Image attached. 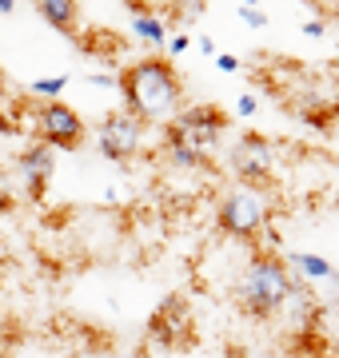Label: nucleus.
<instances>
[{
    "label": "nucleus",
    "instance_id": "nucleus-1",
    "mask_svg": "<svg viewBox=\"0 0 339 358\" xmlns=\"http://www.w3.org/2000/svg\"><path fill=\"white\" fill-rule=\"evenodd\" d=\"M116 88L124 96V112L136 115L144 128L148 124H168L184 108V80L172 60L164 56H144L136 64L120 68Z\"/></svg>",
    "mask_w": 339,
    "mask_h": 358
},
{
    "label": "nucleus",
    "instance_id": "nucleus-2",
    "mask_svg": "<svg viewBox=\"0 0 339 358\" xmlns=\"http://www.w3.org/2000/svg\"><path fill=\"white\" fill-rule=\"evenodd\" d=\"M296 291V279H291V271H287L284 255L279 251H256L248 259V267L240 271V279H235V307L244 310L248 319L256 322H268L275 319L284 303L291 299Z\"/></svg>",
    "mask_w": 339,
    "mask_h": 358
},
{
    "label": "nucleus",
    "instance_id": "nucleus-3",
    "mask_svg": "<svg viewBox=\"0 0 339 358\" xmlns=\"http://www.w3.org/2000/svg\"><path fill=\"white\" fill-rule=\"evenodd\" d=\"M228 131V115L216 103H192L180 108L164 124V152L176 167H208L216 155V143Z\"/></svg>",
    "mask_w": 339,
    "mask_h": 358
},
{
    "label": "nucleus",
    "instance_id": "nucleus-4",
    "mask_svg": "<svg viewBox=\"0 0 339 358\" xmlns=\"http://www.w3.org/2000/svg\"><path fill=\"white\" fill-rule=\"evenodd\" d=\"M275 96L287 100V108L312 128H331L339 120V80L307 72L296 60H279V84Z\"/></svg>",
    "mask_w": 339,
    "mask_h": 358
},
{
    "label": "nucleus",
    "instance_id": "nucleus-5",
    "mask_svg": "<svg viewBox=\"0 0 339 358\" xmlns=\"http://www.w3.org/2000/svg\"><path fill=\"white\" fill-rule=\"evenodd\" d=\"M272 192L268 187H251V183H235L228 187V195L216 207V227L228 235V239H240V243H260L263 231L272 227Z\"/></svg>",
    "mask_w": 339,
    "mask_h": 358
},
{
    "label": "nucleus",
    "instance_id": "nucleus-6",
    "mask_svg": "<svg viewBox=\"0 0 339 358\" xmlns=\"http://www.w3.org/2000/svg\"><path fill=\"white\" fill-rule=\"evenodd\" d=\"M32 131H36V143L53 148V152H76L88 136L80 112L68 108L64 100H40L32 108Z\"/></svg>",
    "mask_w": 339,
    "mask_h": 358
},
{
    "label": "nucleus",
    "instance_id": "nucleus-7",
    "mask_svg": "<svg viewBox=\"0 0 339 358\" xmlns=\"http://www.w3.org/2000/svg\"><path fill=\"white\" fill-rule=\"evenodd\" d=\"M235 183H251V187H272L275 179V143L260 131H244L228 152Z\"/></svg>",
    "mask_w": 339,
    "mask_h": 358
},
{
    "label": "nucleus",
    "instance_id": "nucleus-8",
    "mask_svg": "<svg viewBox=\"0 0 339 358\" xmlns=\"http://www.w3.org/2000/svg\"><path fill=\"white\" fill-rule=\"evenodd\" d=\"M96 148H100V155L112 159V164H128V159H136L140 148H144V124L136 115H128L124 108H120V112H108L104 120H100V128H96Z\"/></svg>",
    "mask_w": 339,
    "mask_h": 358
},
{
    "label": "nucleus",
    "instance_id": "nucleus-9",
    "mask_svg": "<svg viewBox=\"0 0 339 358\" xmlns=\"http://www.w3.org/2000/svg\"><path fill=\"white\" fill-rule=\"evenodd\" d=\"M148 334H152L164 350H180L184 343H192V307L184 303L180 294H172L168 303L152 315Z\"/></svg>",
    "mask_w": 339,
    "mask_h": 358
},
{
    "label": "nucleus",
    "instance_id": "nucleus-10",
    "mask_svg": "<svg viewBox=\"0 0 339 358\" xmlns=\"http://www.w3.org/2000/svg\"><path fill=\"white\" fill-rule=\"evenodd\" d=\"M53 167H56V155H53V148H44V143H28L25 152L16 155V171H20V179H25L32 203L44 199L48 179H53Z\"/></svg>",
    "mask_w": 339,
    "mask_h": 358
},
{
    "label": "nucleus",
    "instance_id": "nucleus-11",
    "mask_svg": "<svg viewBox=\"0 0 339 358\" xmlns=\"http://www.w3.org/2000/svg\"><path fill=\"white\" fill-rule=\"evenodd\" d=\"M284 263L291 271V279L303 282V287H315V282H339V271L327 263L324 255H312V251H284Z\"/></svg>",
    "mask_w": 339,
    "mask_h": 358
},
{
    "label": "nucleus",
    "instance_id": "nucleus-12",
    "mask_svg": "<svg viewBox=\"0 0 339 358\" xmlns=\"http://www.w3.org/2000/svg\"><path fill=\"white\" fill-rule=\"evenodd\" d=\"M40 20L64 36H80V0H36Z\"/></svg>",
    "mask_w": 339,
    "mask_h": 358
},
{
    "label": "nucleus",
    "instance_id": "nucleus-13",
    "mask_svg": "<svg viewBox=\"0 0 339 358\" xmlns=\"http://www.w3.org/2000/svg\"><path fill=\"white\" fill-rule=\"evenodd\" d=\"M132 32H136V40H144V44H152V48H164L168 44V20L156 13H144L136 16V24H132Z\"/></svg>",
    "mask_w": 339,
    "mask_h": 358
},
{
    "label": "nucleus",
    "instance_id": "nucleus-14",
    "mask_svg": "<svg viewBox=\"0 0 339 358\" xmlns=\"http://www.w3.org/2000/svg\"><path fill=\"white\" fill-rule=\"evenodd\" d=\"M204 8H208V0H172L168 20H176V24H192V20L204 16Z\"/></svg>",
    "mask_w": 339,
    "mask_h": 358
},
{
    "label": "nucleus",
    "instance_id": "nucleus-15",
    "mask_svg": "<svg viewBox=\"0 0 339 358\" xmlns=\"http://www.w3.org/2000/svg\"><path fill=\"white\" fill-rule=\"evenodd\" d=\"M64 84H68V76H44V80H32V84H28V96H32V100H60Z\"/></svg>",
    "mask_w": 339,
    "mask_h": 358
},
{
    "label": "nucleus",
    "instance_id": "nucleus-16",
    "mask_svg": "<svg viewBox=\"0 0 339 358\" xmlns=\"http://www.w3.org/2000/svg\"><path fill=\"white\" fill-rule=\"evenodd\" d=\"M240 20H244L248 28H263V24H268V16H263L260 8H244V4H240Z\"/></svg>",
    "mask_w": 339,
    "mask_h": 358
},
{
    "label": "nucleus",
    "instance_id": "nucleus-17",
    "mask_svg": "<svg viewBox=\"0 0 339 358\" xmlns=\"http://www.w3.org/2000/svg\"><path fill=\"white\" fill-rule=\"evenodd\" d=\"M13 187H8V179H4V171H0V215H8L13 211Z\"/></svg>",
    "mask_w": 339,
    "mask_h": 358
},
{
    "label": "nucleus",
    "instance_id": "nucleus-18",
    "mask_svg": "<svg viewBox=\"0 0 339 358\" xmlns=\"http://www.w3.org/2000/svg\"><path fill=\"white\" fill-rule=\"evenodd\" d=\"M216 68L232 76V72H240V56H232V52H220V56H216Z\"/></svg>",
    "mask_w": 339,
    "mask_h": 358
},
{
    "label": "nucleus",
    "instance_id": "nucleus-19",
    "mask_svg": "<svg viewBox=\"0 0 339 358\" xmlns=\"http://www.w3.org/2000/svg\"><path fill=\"white\" fill-rule=\"evenodd\" d=\"M188 48H192V40H188V32H176V36L168 40V52H172V56H184Z\"/></svg>",
    "mask_w": 339,
    "mask_h": 358
},
{
    "label": "nucleus",
    "instance_id": "nucleus-20",
    "mask_svg": "<svg viewBox=\"0 0 339 358\" xmlns=\"http://www.w3.org/2000/svg\"><path fill=\"white\" fill-rule=\"evenodd\" d=\"M124 4H128V8H132L136 16H144V13H156L160 0H124Z\"/></svg>",
    "mask_w": 339,
    "mask_h": 358
},
{
    "label": "nucleus",
    "instance_id": "nucleus-21",
    "mask_svg": "<svg viewBox=\"0 0 339 358\" xmlns=\"http://www.w3.org/2000/svg\"><path fill=\"white\" fill-rule=\"evenodd\" d=\"M235 112H240V115H251V112H256V96H248V92H244V96L235 100Z\"/></svg>",
    "mask_w": 339,
    "mask_h": 358
},
{
    "label": "nucleus",
    "instance_id": "nucleus-22",
    "mask_svg": "<svg viewBox=\"0 0 339 358\" xmlns=\"http://www.w3.org/2000/svg\"><path fill=\"white\" fill-rule=\"evenodd\" d=\"M324 32H327V28H324V20H307V24H303V36H312V40H319Z\"/></svg>",
    "mask_w": 339,
    "mask_h": 358
},
{
    "label": "nucleus",
    "instance_id": "nucleus-23",
    "mask_svg": "<svg viewBox=\"0 0 339 358\" xmlns=\"http://www.w3.org/2000/svg\"><path fill=\"white\" fill-rule=\"evenodd\" d=\"M196 48L204 52V56H216V44H212V36H200V40H196Z\"/></svg>",
    "mask_w": 339,
    "mask_h": 358
},
{
    "label": "nucleus",
    "instance_id": "nucleus-24",
    "mask_svg": "<svg viewBox=\"0 0 339 358\" xmlns=\"http://www.w3.org/2000/svg\"><path fill=\"white\" fill-rule=\"evenodd\" d=\"M13 8H16V0H0V13H4V16L13 13Z\"/></svg>",
    "mask_w": 339,
    "mask_h": 358
},
{
    "label": "nucleus",
    "instance_id": "nucleus-25",
    "mask_svg": "<svg viewBox=\"0 0 339 358\" xmlns=\"http://www.w3.org/2000/svg\"><path fill=\"white\" fill-rule=\"evenodd\" d=\"M4 88H8V76H4V68H0V96H4Z\"/></svg>",
    "mask_w": 339,
    "mask_h": 358
},
{
    "label": "nucleus",
    "instance_id": "nucleus-26",
    "mask_svg": "<svg viewBox=\"0 0 339 358\" xmlns=\"http://www.w3.org/2000/svg\"><path fill=\"white\" fill-rule=\"evenodd\" d=\"M331 76H339V56H335V60H331Z\"/></svg>",
    "mask_w": 339,
    "mask_h": 358
},
{
    "label": "nucleus",
    "instance_id": "nucleus-27",
    "mask_svg": "<svg viewBox=\"0 0 339 358\" xmlns=\"http://www.w3.org/2000/svg\"><path fill=\"white\" fill-rule=\"evenodd\" d=\"M256 4H260V0H244V8H256Z\"/></svg>",
    "mask_w": 339,
    "mask_h": 358
}]
</instances>
